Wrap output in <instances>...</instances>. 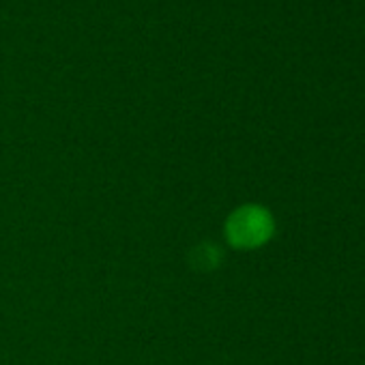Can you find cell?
Segmentation results:
<instances>
[{
	"instance_id": "obj_1",
	"label": "cell",
	"mask_w": 365,
	"mask_h": 365,
	"mask_svg": "<svg viewBox=\"0 0 365 365\" xmlns=\"http://www.w3.org/2000/svg\"><path fill=\"white\" fill-rule=\"evenodd\" d=\"M273 230H275V224H273L271 213L256 205L237 209L226 224L228 241L241 250H254V247L264 245L273 237Z\"/></svg>"
},
{
	"instance_id": "obj_2",
	"label": "cell",
	"mask_w": 365,
	"mask_h": 365,
	"mask_svg": "<svg viewBox=\"0 0 365 365\" xmlns=\"http://www.w3.org/2000/svg\"><path fill=\"white\" fill-rule=\"evenodd\" d=\"M196 260V264L200 262L205 269H211L213 264H217V260H220V254H217V250L215 247H211V245H202V247H198L196 250V256H194Z\"/></svg>"
}]
</instances>
